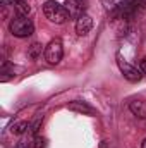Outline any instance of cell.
<instances>
[{
    "label": "cell",
    "instance_id": "cell-9",
    "mask_svg": "<svg viewBox=\"0 0 146 148\" xmlns=\"http://www.w3.org/2000/svg\"><path fill=\"white\" fill-rule=\"evenodd\" d=\"M69 109L74 112H81V114H95V110H93V107H89L86 102H71L69 103Z\"/></svg>",
    "mask_w": 146,
    "mask_h": 148
},
{
    "label": "cell",
    "instance_id": "cell-4",
    "mask_svg": "<svg viewBox=\"0 0 146 148\" xmlns=\"http://www.w3.org/2000/svg\"><path fill=\"white\" fill-rule=\"evenodd\" d=\"M117 66H119L120 73L124 74V77H126L127 81H131V83H138V81H141V77H143L141 69L131 66L127 60L122 59V55H117Z\"/></svg>",
    "mask_w": 146,
    "mask_h": 148
},
{
    "label": "cell",
    "instance_id": "cell-1",
    "mask_svg": "<svg viewBox=\"0 0 146 148\" xmlns=\"http://www.w3.org/2000/svg\"><path fill=\"white\" fill-rule=\"evenodd\" d=\"M10 33L17 38H28L33 35L35 31V24L31 23V19H28V16H16L12 21H10V26H9Z\"/></svg>",
    "mask_w": 146,
    "mask_h": 148
},
{
    "label": "cell",
    "instance_id": "cell-6",
    "mask_svg": "<svg viewBox=\"0 0 146 148\" xmlns=\"http://www.w3.org/2000/svg\"><path fill=\"white\" fill-rule=\"evenodd\" d=\"M91 28H93V19H91L88 14L81 16V17L77 19V23H76V33H77L79 36H86V35L91 31Z\"/></svg>",
    "mask_w": 146,
    "mask_h": 148
},
{
    "label": "cell",
    "instance_id": "cell-15",
    "mask_svg": "<svg viewBox=\"0 0 146 148\" xmlns=\"http://www.w3.org/2000/svg\"><path fill=\"white\" fill-rule=\"evenodd\" d=\"M139 69H141V73L146 74V57L141 60V64H139Z\"/></svg>",
    "mask_w": 146,
    "mask_h": 148
},
{
    "label": "cell",
    "instance_id": "cell-11",
    "mask_svg": "<svg viewBox=\"0 0 146 148\" xmlns=\"http://www.w3.org/2000/svg\"><path fill=\"white\" fill-rule=\"evenodd\" d=\"M40 55H41V45L36 43V41H35V43H31V47L28 48V57L35 60V59L40 57Z\"/></svg>",
    "mask_w": 146,
    "mask_h": 148
},
{
    "label": "cell",
    "instance_id": "cell-16",
    "mask_svg": "<svg viewBox=\"0 0 146 148\" xmlns=\"http://www.w3.org/2000/svg\"><path fill=\"white\" fill-rule=\"evenodd\" d=\"M141 148H146V140L143 141V145H141Z\"/></svg>",
    "mask_w": 146,
    "mask_h": 148
},
{
    "label": "cell",
    "instance_id": "cell-5",
    "mask_svg": "<svg viewBox=\"0 0 146 148\" xmlns=\"http://www.w3.org/2000/svg\"><path fill=\"white\" fill-rule=\"evenodd\" d=\"M64 7H65L69 17H72V19H79L81 16H84V3H83V0H65Z\"/></svg>",
    "mask_w": 146,
    "mask_h": 148
},
{
    "label": "cell",
    "instance_id": "cell-14",
    "mask_svg": "<svg viewBox=\"0 0 146 148\" xmlns=\"http://www.w3.org/2000/svg\"><path fill=\"white\" fill-rule=\"evenodd\" d=\"M146 12V0H139L136 5V14H143Z\"/></svg>",
    "mask_w": 146,
    "mask_h": 148
},
{
    "label": "cell",
    "instance_id": "cell-7",
    "mask_svg": "<svg viewBox=\"0 0 146 148\" xmlns=\"http://www.w3.org/2000/svg\"><path fill=\"white\" fill-rule=\"evenodd\" d=\"M10 3L14 5V10H16L17 16H28L31 12V7L24 0H10Z\"/></svg>",
    "mask_w": 146,
    "mask_h": 148
},
{
    "label": "cell",
    "instance_id": "cell-12",
    "mask_svg": "<svg viewBox=\"0 0 146 148\" xmlns=\"http://www.w3.org/2000/svg\"><path fill=\"white\" fill-rule=\"evenodd\" d=\"M46 138H43V136H35V140H33V148H46Z\"/></svg>",
    "mask_w": 146,
    "mask_h": 148
},
{
    "label": "cell",
    "instance_id": "cell-2",
    "mask_svg": "<svg viewBox=\"0 0 146 148\" xmlns=\"http://www.w3.org/2000/svg\"><path fill=\"white\" fill-rule=\"evenodd\" d=\"M43 12H45L46 19L52 21V23H55V24H64V23L69 19V14H67L65 7L60 5V3H57V2H53V0L45 2Z\"/></svg>",
    "mask_w": 146,
    "mask_h": 148
},
{
    "label": "cell",
    "instance_id": "cell-10",
    "mask_svg": "<svg viewBox=\"0 0 146 148\" xmlns=\"http://www.w3.org/2000/svg\"><path fill=\"white\" fill-rule=\"evenodd\" d=\"M10 131H12V134H17V136H21V134H26V133L29 131V124H28L26 121H19V122L12 124Z\"/></svg>",
    "mask_w": 146,
    "mask_h": 148
},
{
    "label": "cell",
    "instance_id": "cell-13",
    "mask_svg": "<svg viewBox=\"0 0 146 148\" xmlns=\"http://www.w3.org/2000/svg\"><path fill=\"white\" fill-rule=\"evenodd\" d=\"M33 140H35V138H23V140L16 145V148H33Z\"/></svg>",
    "mask_w": 146,
    "mask_h": 148
},
{
    "label": "cell",
    "instance_id": "cell-3",
    "mask_svg": "<svg viewBox=\"0 0 146 148\" xmlns=\"http://www.w3.org/2000/svg\"><path fill=\"white\" fill-rule=\"evenodd\" d=\"M62 55H64V47H62V41L59 38L52 40L46 48H45V59L48 64H59L62 60Z\"/></svg>",
    "mask_w": 146,
    "mask_h": 148
},
{
    "label": "cell",
    "instance_id": "cell-8",
    "mask_svg": "<svg viewBox=\"0 0 146 148\" xmlns=\"http://www.w3.org/2000/svg\"><path fill=\"white\" fill-rule=\"evenodd\" d=\"M129 109H131V112H132L134 115H138V117H141V119H145L146 117V103L145 102L134 100V102H131Z\"/></svg>",
    "mask_w": 146,
    "mask_h": 148
}]
</instances>
